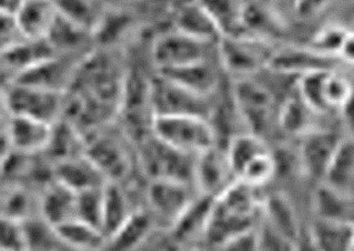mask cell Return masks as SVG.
<instances>
[{"instance_id":"26","label":"cell","mask_w":354,"mask_h":251,"mask_svg":"<svg viewBox=\"0 0 354 251\" xmlns=\"http://www.w3.org/2000/svg\"><path fill=\"white\" fill-rule=\"evenodd\" d=\"M55 55H57L56 53L46 40L26 38L7 50L0 53V62L6 66L16 80L25 71Z\"/></svg>"},{"instance_id":"27","label":"cell","mask_w":354,"mask_h":251,"mask_svg":"<svg viewBox=\"0 0 354 251\" xmlns=\"http://www.w3.org/2000/svg\"><path fill=\"white\" fill-rule=\"evenodd\" d=\"M321 183L354 197L353 136L346 135L342 139Z\"/></svg>"},{"instance_id":"28","label":"cell","mask_w":354,"mask_h":251,"mask_svg":"<svg viewBox=\"0 0 354 251\" xmlns=\"http://www.w3.org/2000/svg\"><path fill=\"white\" fill-rule=\"evenodd\" d=\"M40 214L49 228L76 217V192L55 180L39 201Z\"/></svg>"},{"instance_id":"24","label":"cell","mask_w":354,"mask_h":251,"mask_svg":"<svg viewBox=\"0 0 354 251\" xmlns=\"http://www.w3.org/2000/svg\"><path fill=\"white\" fill-rule=\"evenodd\" d=\"M60 243L76 251H104L107 238L91 223L75 217L50 228Z\"/></svg>"},{"instance_id":"23","label":"cell","mask_w":354,"mask_h":251,"mask_svg":"<svg viewBox=\"0 0 354 251\" xmlns=\"http://www.w3.org/2000/svg\"><path fill=\"white\" fill-rule=\"evenodd\" d=\"M156 223L149 212L136 209L107 239L104 251H135L146 243Z\"/></svg>"},{"instance_id":"6","label":"cell","mask_w":354,"mask_h":251,"mask_svg":"<svg viewBox=\"0 0 354 251\" xmlns=\"http://www.w3.org/2000/svg\"><path fill=\"white\" fill-rule=\"evenodd\" d=\"M107 126L84 136V155L98 168L108 183L121 184L132 170L133 158L127 146V142L131 140L122 130L120 135L107 131Z\"/></svg>"},{"instance_id":"9","label":"cell","mask_w":354,"mask_h":251,"mask_svg":"<svg viewBox=\"0 0 354 251\" xmlns=\"http://www.w3.org/2000/svg\"><path fill=\"white\" fill-rule=\"evenodd\" d=\"M194 185L174 179H149L146 189L147 203L153 221L174 225L199 197Z\"/></svg>"},{"instance_id":"4","label":"cell","mask_w":354,"mask_h":251,"mask_svg":"<svg viewBox=\"0 0 354 251\" xmlns=\"http://www.w3.org/2000/svg\"><path fill=\"white\" fill-rule=\"evenodd\" d=\"M230 96L245 130L267 139L278 119L279 104L272 91L252 77H245L234 80Z\"/></svg>"},{"instance_id":"25","label":"cell","mask_w":354,"mask_h":251,"mask_svg":"<svg viewBox=\"0 0 354 251\" xmlns=\"http://www.w3.org/2000/svg\"><path fill=\"white\" fill-rule=\"evenodd\" d=\"M318 116L320 115L313 111L295 93L279 106L277 128L290 137L302 138L306 133L320 127L315 122Z\"/></svg>"},{"instance_id":"16","label":"cell","mask_w":354,"mask_h":251,"mask_svg":"<svg viewBox=\"0 0 354 251\" xmlns=\"http://www.w3.org/2000/svg\"><path fill=\"white\" fill-rule=\"evenodd\" d=\"M267 68L279 74L301 75L335 68V60L319 54L309 46L282 45L273 49Z\"/></svg>"},{"instance_id":"29","label":"cell","mask_w":354,"mask_h":251,"mask_svg":"<svg viewBox=\"0 0 354 251\" xmlns=\"http://www.w3.org/2000/svg\"><path fill=\"white\" fill-rule=\"evenodd\" d=\"M308 230L319 251H353V223L313 218Z\"/></svg>"},{"instance_id":"1","label":"cell","mask_w":354,"mask_h":251,"mask_svg":"<svg viewBox=\"0 0 354 251\" xmlns=\"http://www.w3.org/2000/svg\"><path fill=\"white\" fill-rule=\"evenodd\" d=\"M264 195L260 188L236 180L211 199L203 251L258 229L262 221Z\"/></svg>"},{"instance_id":"35","label":"cell","mask_w":354,"mask_h":251,"mask_svg":"<svg viewBox=\"0 0 354 251\" xmlns=\"http://www.w3.org/2000/svg\"><path fill=\"white\" fill-rule=\"evenodd\" d=\"M258 229L231 238L205 251H260Z\"/></svg>"},{"instance_id":"7","label":"cell","mask_w":354,"mask_h":251,"mask_svg":"<svg viewBox=\"0 0 354 251\" xmlns=\"http://www.w3.org/2000/svg\"><path fill=\"white\" fill-rule=\"evenodd\" d=\"M221 67L236 78L252 77L268 62L276 46L252 35H223L216 41Z\"/></svg>"},{"instance_id":"20","label":"cell","mask_w":354,"mask_h":251,"mask_svg":"<svg viewBox=\"0 0 354 251\" xmlns=\"http://www.w3.org/2000/svg\"><path fill=\"white\" fill-rule=\"evenodd\" d=\"M174 28L205 43H216L221 37L219 27L200 0H189L179 6Z\"/></svg>"},{"instance_id":"33","label":"cell","mask_w":354,"mask_h":251,"mask_svg":"<svg viewBox=\"0 0 354 251\" xmlns=\"http://www.w3.org/2000/svg\"><path fill=\"white\" fill-rule=\"evenodd\" d=\"M30 250V234L25 221L0 214V251Z\"/></svg>"},{"instance_id":"34","label":"cell","mask_w":354,"mask_h":251,"mask_svg":"<svg viewBox=\"0 0 354 251\" xmlns=\"http://www.w3.org/2000/svg\"><path fill=\"white\" fill-rule=\"evenodd\" d=\"M24 37L15 14L0 12V53L19 43Z\"/></svg>"},{"instance_id":"19","label":"cell","mask_w":354,"mask_h":251,"mask_svg":"<svg viewBox=\"0 0 354 251\" xmlns=\"http://www.w3.org/2000/svg\"><path fill=\"white\" fill-rule=\"evenodd\" d=\"M261 223L292 243L304 228L300 225L292 201L282 192L264 195Z\"/></svg>"},{"instance_id":"5","label":"cell","mask_w":354,"mask_h":251,"mask_svg":"<svg viewBox=\"0 0 354 251\" xmlns=\"http://www.w3.org/2000/svg\"><path fill=\"white\" fill-rule=\"evenodd\" d=\"M295 93L318 115L337 113L353 100V87L337 68H326L301 75Z\"/></svg>"},{"instance_id":"10","label":"cell","mask_w":354,"mask_h":251,"mask_svg":"<svg viewBox=\"0 0 354 251\" xmlns=\"http://www.w3.org/2000/svg\"><path fill=\"white\" fill-rule=\"evenodd\" d=\"M10 115L28 117L49 124L62 120L65 93L14 82L6 91Z\"/></svg>"},{"instance_id":"3","label":"cell","mask_w":354,"mask_h":251,"mask_svg":"<svg viewBox=\"0 0 354 251\" xmlns=\"http://www.w3.org/2000/svg\"><path fill=\"white\" fill-rule=\"evenodd\" d=\"M152 135L172 149L190 157H197L219 145L210 120L198 115L156 116Z\"/></svg>"},{"instance_id":"22","label":"cell","mask_w":354,"mask_h":251,"mask_svg":"<svg viewBox=\"0 0 354 251\" xmlns=\"http://www.w3.org/2000/svg\"><path fill=\"white\" fill-rule=\"evenodd\" d=\"M315 219L353 223L354 197L319 183L315 185L311 198Z\"/></svg>"},{"instance_id":"40","label":"cell","mask_w":354,"mask_h":251,"mask_svg":"<svg viewBox=\"0 0 354 251\" xmlns=\"http://www.w3.org/2000/svg\"><path fill=\"white\" fill-rule=\"evenodd\" d=\"M9 117H10V111L7 102L6 91H0V131L6 128Z\"/></svg>"},{"instance_id":"8","label":"cell","mask_w":354,"mask_h":251,"mask_svg":"<svg viewBox=\"0 0 354 251\" xmlns=\"http://www.w3.org/2000/svg\"><path fill=\"white\" fill-rule=\"evenodd\" d=\"M139 165L149 179H174L194 185L196 157L183 155L149 135L135 145Z\"/></svg>"},{"instance_id":"38","label":"cell","mask_w":354,"mask_h":251,"mask_svg":"<svg viewBox=\"0 0 354 251\" xmlns=\"http://www.w3.org/2000/svg\"><path fill=\"white\" fill-rule=\"evenodd\" d=\"M292 251H319L318 247L310 236L308 227H304L298 237L295 238L292 243Z\"/></svg>"},{"instance_id":"17","label":"cell","mask_w":354,"mask_h":251,"mask_svg":"<svg viewBox=\"0 0 354 251\" xmlns=\"http://www.w3.org/2000/svg\"><path fill=\"white\" fill-rule=\"evenodd\" d=\"M158 74L186 88L190 93L207 99L214 96L221 82L219 69L209 57L172 71H158Z\"/></svg>"},{"instance_id":"37","label":"cell","mask_w":354,"mask_h":251,"mask_svg":"<svg viewBox=\"0 0 354 251\" xmlns=\"http://www.w3.org/2000/svg\"><path fill=\"white\" fill-rule=\"evenodd\" d=\"M332 3L333 0H293L291 5L300 19H313L324 14Z\"/></svg>"},{"instance_id":"30","label":"cell","mask_w":354,"mask_h":251,"mask_svg":"<svg viewBox=\"0 0 354 251\" xmlns=\"http://www.w3.org/2000/svg\"><path fill=\"white\" fill-rule=\"evenodd\" d=\"M133 212L121 184L107 183L104 185L100 228L107 239Z\"/></svg>"},{"instance_id":"11","label":"cell","mask_w":354,"mask_h":251,"mask_svg":"<svg viewBox=\"0 0 354 251\" xmlns=\"http://www.w3.org/2000/svg\"><path fill=\"white\" fill-rule=\"evenodd\" d=\"M346 135L331 128L319 127L300 138L297 149L299 174L319 184L324 179L330 161Z\"/></svg>"},{"instance_id":"31","label":"cell","mask_w":354,"mask_h":251,"mask_svg":"<svg viewBox=\"0 0 354 251\" xmlns=\"http://www.w3.org/2000/svg\"><path fill=\"white\" fill-rule=\"evenodd\" d=\"M223 35L243 34L245 0H200Z\"/></svg>"},{"instance_id":"13","label":"cell","mask_w":354,"mask_h":251,"mask_svg":"<svg viewBox=\"0 0 354 251\" xmlns=\"http://www.w3.org/2000/svg\"><path fill=\"white\" fill-rule=\"evenodd\" d=\"M150 85L156 116L183 113L210 118L214 107L210 99L197 96L158 73L150 80Z\"/></svg>"},{"instance_id":"12","label":"cell","mask_w":354,"mask_h":251,"mask_svg":"<svg viewBox=\"0 0 354 251\" xmlns=\"http://www.w3.org/2000/svg\"><path fill=\"white\" fill-rule=\"evenodd\" d=\"M210 45L174 28L153 40L152 62L158 71L177 69L208 58Z\"/></svg>"},{"instance_id":"15","label":"cell","mask_w":354,"mask_h":251,"mask_svg":"<svg viewBox=\"0 0 354 251\" xmlns=\"http://www.w3.org/2000/svg\"><path fill=\"white\" fill-rule=\"evenodd\" d=\"M53 129L54 124L28 117L10 115L5 131L15 153L35 156L45 153L48 148Z\"/></svg>"},{"instance_id":"18","label":"cell","mask_w":354,"mask_h":251,"mask_svg":"<svg viewBox=\"0 0 354 251\" xmlns=\"http://www.w3.org/2000/svg\"><path fill=\"white\" fill-rule=\"evenodd\" d=\"M58 16L56 0H21L15 12L24 37L32 40H45Z\"/></svg>"},{"instance_id":"41","label":"cell","mask_w":354,"mask_h":251,"mask_svg":"<svg viewBox=\"0 0 354 251\" xmlns=\"http://www.w3.org/2000/svg\"><path fill=\"white\" fill-rule=\"evenodd\" d=\"M21 0H0V12L15 14L19 7Z\"/></svg>"},{"instance_id":"14","label":"cell","mask_w":354,"mask_h":251,"mask_svg":"<svg viewBox=\"0 0 354 251\" xmlns=\"http://www.w3.org/2000/svg\"><path fill=\"white\" fill-rule=\"evenodd\" d=\"M225 148L216 145L194 159V186L203 197H218L236 181Z\"/></svg>"},{"instance_id":"39","label":"cell","mask_w":354,"mask_h":251,"mask_svg":"<svg viewBox=\"0 0 354 251\" xmlns=\"http://www.w3.org/2000/svg\"><path fill=\"white\" fill-rule=\"evenodd\" d=\"M12 150L8 137H7L5 129L0 131V172L3 171L8 165L9 160L12 158Z\"/></svg>"},{"instance_id":"36","label":"cell","mask_w":354,"mask_h":251,"mask_svg":"<svg viewBox=\"0 0 354 251\" xmlns=\"http://www.w3.org/2000/svg\"><path fill=\"white\" fill-rule=\"evenodd\" d=\"M260 251H292V241L272 232L263 223L258 229Z\"/></svg>"},{"instance_id":"2","label":"cell","mask_w":354,"mask_h":251,"mask_svg":"<svg viewBox=\"0 0 354 251\" xmlns=\"http://www.w3.org/2000/svg\"><path fill=\"white\" fill-rule=\"evenodd\" d=\"M236 180L262 189L278 175L274 150L267 139L241 131L232 136L225 147Z\"/></svg>"},{"instance_id":"42","label":"cell","mask_w":354,"mask_h":251,"mask_svg":"<svg viewBox=\"0 0 354 251\" xmlns=\"http://www.w3.org/2000/svg\"><path fill=\"white\" fill-rule=\"evenodd\" d=\"M276 1H279V3H283V1H290V3H292L293 0H276Z\"/></svg>"},{"instance_id":"21","label":"cell","mask_w":354,"mask_h":251,"mask_svg":"<svg viewBox=\"0 0 354 251\" xmlns=\"http://www.w3.org/2000/svg\"><path fill=\"white\" fill-rule=\"evenodd\" d=\"M55 176L56 181L73 192L104 187L108 183L102 172L84 154L56 162Z\"/></svg>"},{"instance_id":"32","label":"cell","mask_w":354,"mask_h":251,"mask_svg":"<svg viewBox=\"0 0 354 251\" xmlns=\"http://www.w3.org/2000/svg\"><path fill=\"white\" fill-rule=\"evenodd\" d=\"M353 31L339 23H329L315 31L309 41V47L319 54L339 59L341 49Z\"/></svg>"}]
</instances>
